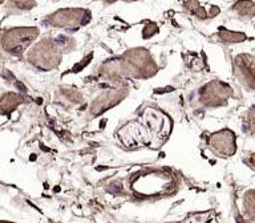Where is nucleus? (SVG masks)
I'll return each mask as SVG.
<instances>
[{
    "label": "nucleus",
    "mask_w": 255,
    "mask_h": 223,
    "mask_svg": "<svg viewBox=\"0 0 255 223\" xmlns=\"http://www.w3.org/2000/svg\"><path fill=\"white\" fill-rule=\"evenodd\" d=\"M15 101H19V97L13 93H7L4 95L1 99H0V111H11L17 105V103Z\"/></svg>",
    "instance_id": "3"
},
{
    "label": "nucleus",
    "mask_w": 255,
    "mask_h": 223,
    "mask_svg": "<svg viewBox=\"0 0 255 223\" xmlns=\"http://www.w3.org/2000/svg\"><path fill=\"white\" fill-rule=\"evenodd\" d=\"M0 223H11V222H4V221H0Z\"/></svg>",
    "instance_id": "7"
},
{
    "label": "nucleus",
    "mask_w": 255,
    "mask_h": 223,
    "mask_svg": "<svg viewBox=\"0 0 255 223\" xmlns=\"http://www.w3.org/2000/svg\"><path fill=\"white\" fill-rule=\"evenodd\" d=\"M235 9L241 15L247 16V17H251V16L255 15V4L253 1H247V0L239 1V3L235 4Z\"/></svg>",
    "instance_id": "2"
},
{
    "label": "nucleus",
    "mask_w": 255,
    "mask_h": 223,
    "mask_svg": "<svg viewBox=\"0 0 255 223\" xmlns=\"http://www.w3.org/2000/svg\"><path fill=\"white\" fill-rule=\"evenodd\" d=\"M3 1H4V0H0V4H1V3H3Z\"/></svg>",
    "instance_id": "8"
},
{
    "label": "nucleus",
    "mask_w": 255,
    "mask_h": 223,
    "mask_svg": "<svg viewBox=\"0 0 255 223\" xmlns=\"http://www.w3.org/2000/svg\"><path fill=\"white\" fill-rule=\"evenodd\" d=\"M35 5L33 0H9L8 8L13 9V12L24 11V9H29Z\"/></svg>",
    "instance_id": "4"
},
{
    "label": "nucleus",
    "mask_w": 255,
    "mask_h": 223,
    "mask_svg": "<svg viewBox=\"0 0 255 223\" xmlns=\"http://www.w3.org/2000/svg\"><path fill=\"white\" fill-rule=\"evenodd\" d=\"M35 29H25V28H16L4 32L1 37V45L7 52L12 55H19L25 49V45L29 44L35 37Z\"/></svg>",
    "instance_id": "1"
},
{
    "label": "nucleus",
    "mask_w": 255,
    "mask_h": 223,
    "mask_svg": "<svg viewBox=\"0 0 255 223\" xmlns=\"http://www.w3.org/2000/svg\"><path fill=\"white\" fill-rule=\"evenodd\" d=\"M178 223H209V222H207V218H205L203 215H191V217L183 219L182 222H178Z\"/></svg>",
    "instance_id": "6"
},
{
    "label": "nucleus",
    "mask_w": 255,
    "mask_h": 223,
    "mask_svg": "<svg viewBox=\"0 0 255 223\" xmlns=\"http://www.w3.org/2000/svg\"><path fill=\"white\" fill-rule=\"evenodd\" d=\"M221 37L226 41H242V40L246 39V36L243 33H233V32L225 31L223 33H221Z\"/></svg>",
    "instance_id": "5"
}]
</instances>
